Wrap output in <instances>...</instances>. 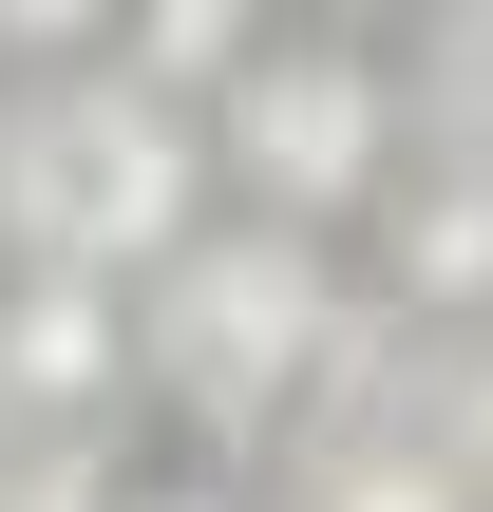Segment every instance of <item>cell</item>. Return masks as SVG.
Instances as JSON below:
<instances>
[{"mask_svg": "<svg viewBox=\"0 0 493 512\" xmlns=\"http://www.w3.org/2000/svg\"><path fill=\"white\" fill-rule=\"evenodd\" d=\"M0 456H19V399H0Z\"/></svg>", "mask_w": 493, "mask_h": 512, "instance_id": "obj_7", "label": "cell"}, {"mask_svg": "<svg viewBox=\"0 0 493 512\" xmlns=\"http://www.w3.org/2000/svg\"><path fill=\"white\" fill-rule=\"evenodd\" d=\"M418 152V95H399V19H266L247 57H228V95H209V190L228 209H266V228H361L380 209V171Z\"/></svg>", "mask_w": 493, "mask_h": 512, "instance_id": "obj_2", "label": "cell"}, {"mask_svg": "<svg viewBox=\"0 0 493 512\" xmlns=\"http://www.w3.org/2000/svg\"><path fill=\"white\" fill-rule=\"evenodd\" d=\"M304 19H399V0H304Z\"/></svg>", "mask_w": 493, "mask_h": 512, "instance_id": "obj_6", "label": "cell"}, {"mask_svg": "<svg viewBox=\"0 0 493 512\" xmlns=\"http://www.w3.org/2000/svg\"><path fill=\"white\" fill-rule=\"evenodd\" d=\"M171 228H209V114L114 76V57H57V76H0V247L38 266H152Z\"/></svg>", "mask_w": 493, "mask_h": 512, "instance_id": "obj_1", "label": "cell"}, {"mask_svg": "<svg viewBox=\"0 0 493 512\" xmlns=\"http://www.w3.org/2000/svg\"><path fill=\"white\" fill-rule=\"evenodd\" d=\"M266 19H285V0H114V76H152V95H190V114H209V95H228V57H247Z\"/></svg>", "mask_w": 493, "mask_h": 512, "instance_id": "obj_3", "label": "cell"}, {"mask_svg": "<svg viewBox=\"0 0 493 512\" xmlns=\"http://www.w3.org/2000/svg\"><path fill=\"white\" fill-rule=\"evenodd\" d=\"M0 266H19V247H0Z\"/></svg>", "mask_w": 493, "mask_h": 512, "instance_id": "obj_8", "label": "cell"}, {"mask_svg": "<svg viewBox=\"0 0 493 512\" xmlns=\"http://www.w3.org/2000/svg\"><path fill=\"white\" fill-rule=\"evenodd\" d=\"M399 95H418V133L493 152V0H399Z\"/></svg>", "mask_w": 493, "mask_h": 512, "instance_id": "obj_4", "label": "cell"}, {"mask_svg": "<svg viewBox=\"0 0 493 512\" xmlns=\"http://www.w3.org/2000/svg\"><path fill=\"white\" fill-rule=\"evenodd\" d=\"M57 57H114V0H0V76H57Z\"/></svg>", "mask_w": 493, "mask_h": 512, "instance_id": "obj_5", "label": "cell"}]
</instances>
